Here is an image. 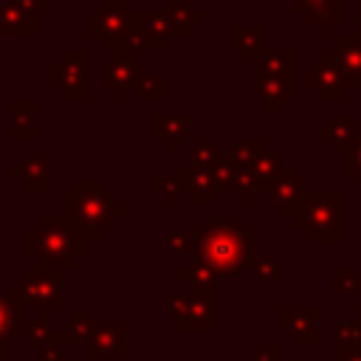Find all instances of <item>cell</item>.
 <instances>
[{"mask_svg":"<svg viewBox=\"0 0 361 361\" xmlns=\"http://www.w3.org/2000/svg\"><path fill=\"white\" fill-rule=\"evenodd\" d=\"M195 259L209 265L217 279H237L257 262V234L234 214H209L195 228Z\"/></svg>","mask_w":361,"mask_h":361,"instance_id":"cell-1","label":"cell"},{"mask_svg":"<svg viewBox=\"0 0 361 361\" xmlns=\"http://www.w3.org/2000/svg\"><path fill=\"white\" fill-rule=\"evenodd\" d=\"M124 214H127V206L118 203L116 195L104 189L99 178H76L73 189L62 192V217L87 243H99L102 234L113 228L116 220Z\"/></svg>","mask_w":361,"mask_h":361,"instance_id":"cell-2","label":"cell"},{"mask_svg":"<svg viewBox=\"0 0 361 361\" xmlns=\"http://www.w3.org/2000/svg\"><path fill=\"white\" fill-rule=\"evenodd\" d=\"M90 243L65 220L39 214L31 228L23 231V254L37 257L42 265L51 268H73L82 254H87Z\"/></svg>","mask_w":361,"mask_h":361,"instance_id":"cell-3","label":"cell"},{"mask_svg":"<svg viewBox=\"0 0 361 361\" xmlns=\"http://www.w3.org/2000/svg\"><path fill=\"white\" fill-rule=\"evenodd\" d=\"M347 195L341 189H310L302 209L293 214V228L305 231L310 243H341Z\"/></svg>","mask_w":361,"mask_h":361,"instance_id":"cell-4","label":"cell"},{"mask_svg":"<svg viewBox=\"0 0 361 361\" xmlns=\"http://www.w3.org/2000/svg\"><path fill=\"white\" fill-rule=\"evenodd\" d=\"M293 71H296V54L290 48H279L271 51L257 68H254V87L257 96L262 99L265 110L271 116H276L282 110V104L293 102L296 96V82H293Z\"/></svg>","mask_w":361,"mask_h":361,"instance_id":"cell-5","label":"cell"},{"mask_svg":"<svg viewBox=\"0 0 361 361\" xmlns=\"http://www.w3.org/2000/svg\"><path fill=\"white\" fill-rule=\"evenodd\" d=\"M8 293L14 296L17 305L23 307H34L37 316H48V310L59 307L65 299V288H62V268H51V265H28L23 271L20 279L11 282Z\"/></svg>","mask_w":361,"mask_h":361,"instance_id":"cell-6","label":"cell"},{"mask_svg":"<svg viewBox=\"0 0 361 361\" xmlns=\"http://www.w3.org/2000/svg\"><path fill=\"white\" fill-rule=\"evenodd\" d=\"M169 39H172V34H169V23H166L164 11L161 8H138V11H130V28L116 51H130V54L164 51Z\"/></svg>","mask_w":361,"mask_h":361,"instance_id":"cell-7","label":"cell"},{"mask_svg":"<svg viewBox=\"0 0 361 361\" xmlns=\"http://www.w3.org/2000/svg\"><path fill=\"white\" fill-rule=\"evenodd\" d=\"M48 85L59 90L65 102H87V51L65 48L62 56L48 65Z\"/></svg>","mask_w":361,"mask_h":361,"instance_id":"cell-8","label":"cell"},{"mask_svg":"<svg viewBox=\"0 0 361 361\" xmlns=\"http://www.w3.org/2000/svg\"><path fill=\"white\" fill-rule=\"evenodd\" d=\"M130 28V8L127 0H102L99 8L87 14V34L104 51H116Z\"/></svg>","mask_w":361,"mask_h":361,"instance_id":"cell-9","label":"cell"},{"mask_svg":"<svg viewBox=\"0 0 361 361\" xmlns=\"http://www.w3.org/2000/svg\"><path fill=\"white\" fill-rule=\"evenodd\" d=\"M305 82H307L310 90L319 93L322 102H344L347 99V90H350L347 76L338 68V62L333 59V54H330L327 45L319 51V56L313 62L305 65Z\"/></svg>","mask_w":361,"mask_h":361,"instance_id":"cell-10","label":"cell"},{"mask_svg":"<svg viewBox=\"0 0 361 361\" xmlns=\"http://www.w3.org/2000/svg\"><path fill=\"white\" fill-rule=\"evenodd\" d=\"M141 79V68H138V54L130 51H116L113 59L99 65V85L104 90L113 93L116 102H124L130 90H135Z\"/></svg>","mask_w":361,"mask_h":361,"instance_id":"cell-11","label":"cell"},{"mask_svg":"<svg viewBox=\"0 0 361 361\" xmlns=\"http://www.w3.org/2000/svg\"><path fill=\"white\" fill-rule=\"evenodd\" d=\"M228 48L234 54H240V59L251 68H257L268 54V25L257 23V25H243V23H231L228 25Z\"/></svg>","mask_w":361,"mask_h":361,"instance_id":"cell-12","label":"cell"},{"mask_svg":"<svg viewBox=\"0 0 361 361\" xmlns=\"http://www.w3.org/2000/svg\"><path fill=\"white\" fill-rule=\"evenodd\" d=\"M307 192H310V189H307L305 178L296 175V166H293V164H285V166L279 169L276 183L271 186V200H274V206H276V212H279L282 217H290V220H293V214L302 209Z\"/></svg>","mask_w":361,"mask_h":361,"instance_id":"cell-13","label":"cell"},{"mask_svg":"<svg viewBox=\"0 0 361 361\" xmlns=\"http://www.w3.org/2000/svg\"><path fill=\"white\" fill-rule=\"evenodd\" d=\"M192 130V116L189 113H155L149 118V135L164 147V152L175 155L180 144L186 141Z\"/></svg>","mask_w":361,"mask_h":361,"instance_id":"cell-14","label":"cell"},{"mask_svg":"<svg viewBox=\"0 0 361 361\" xmlns=\"http://www.w3.org/2000/svg\"><path fill=\"white\" fill-rule=\"evenodd\" d=\"M124 330H127V322L124 319H118V322H99L96 319L93 336L85 344L87 353L93 358H121L127 353V347H124Z\"/></svg>","mask_w":361,"mask_h":361,"instance_id":"cell-15","label":"cell"},{"mask_svg":"<svg viewBox=\"0 0 361 361\" xmlns=\"http://www.w3.org/2000/svg\"><path fill=\"white\" fill-rule=\"evenodd\" d=\"M8 175L17 178L25 192H48L51 189V155L34 152V155L23 158L20 164H11Z\"/></svg>","mask_w":361,"mask_h":361,"instance_id":"cell-16","label":"cell"},{"mask_svg":"<svg viewBox=\"0 0 361 361\" xmlns=\"http://www.w3.org/2000/svg\"><path fill=\"white\" fill-rule=\"evenodd\" d=\"M39 34V17L25 11L17 0H0V37L34 39Z\"/></svg>","mask_w":361,"mask_h":361,"instance_id":"cell-17","label":"cell"},{"mask_svg":"<svg viewBox=\"0 0 361 361\" xmlns=\"http://www.w3.org/2000/svg\"><path fill=\"white\" fill-rule=\"evenodd\" d=\"M327 48H330L333 59L338 62V68L344 71L347 85L358 87V82H361V25L355 28L353 37H333Z\"/></svg>","mask_w":361,"mask_h":361,"instance_id":"cell-18","label":"cell"},{"mask_svg":"<svg viewBox=\"0 0 361 361\" xmlns=\"http://www.w3.org/2000/svg\"><path fill=\"white\" fill-rule=\"evenodd\" d=\"M175 178L180 180L183 192L189 195V200L195 206H209V203L217 200V192L220 189H217V183H214V178H212L209 169H197L192 164H180Z\"/></svg>","mask_w":361,"mask_h":361,"instance_id":"cell-19","label":"cell"},{"mask_svg":"<svg viewBox=\"0 0 361 361\" xmlns=\"http://www.w3.org/2000/svg\"><path fill=\"white\" fill-rule=\"evenodd\" d=\"M358 127H361V121L355 113H336V116H330V121L319 124V138L327 141L336 155H347Z\"/></svg>","mask_w":361,"mask_h":361,"instance_id":"cell-20","label":"cell"},{"mask_svg":"<svg viewBox=\"0 0 361 361\" xmlns=\"http://www.w3.org/2000/svg\"><path fill=\"white\" fill-rule=\"evenodd\" d=\"M178 330H214L217 324V307H214V293H189L183 316L175 322Z\"/></svg>","mask_w":361,"mask_h":361,"instance_id":"cell-21","label":"cell"},{"mask_svg":"<svg viewBox=\"0 0 361 361\" xmlns=\"http://www.w3.org/2000/svg\"><path fill=\"white\" fill-rule=\"evenodd\" d=\"M161 11H164V17L169 23L172 39H186L195 25L206 23V14L200 8H195L192 3H186V0H164Z\"/></svg>","mask_w":361,"mask_h":361,"instance_id":"cell-22","label":"cell"},{"mask_svg":"<svg viewBox=\"0 0 361 361\" xmlns=\"http://www.w3.org/2000/svg\"><path fill=\"white\" fill-rule=\"evenodd\" d=\"M316 319H319V307H307V310L282 307L279 310V324L285 333H293L296 344H319Z\"/></svg>","mask_w":361,"mask_h":361,"instance_id":"cell-23","label":"cell"},{"mask_svg":"<svg viewBox=\"0 0 361 361\" xmlns=\"http://www.w3.org/2000/svg\"><path fill=\"white\" fill-rule=\"evenodd\" d=\"M8 113H11V127H8V135L14 141H34L39 135V127H37V113H39V102L37 99H14L8 104Z\"/></svg>","mask_w":361,"mask_h":361,"instance_id":"cell-24","label":"cell"},{"mask_svg":"<svg viewBox=\"0 0 361 361\" xmlns=\"http://www.w3.org/2000/svg\"><path fill=\"white\" fill-rule=\"evenodd\" d=\"M268 152H271L268 138H240V141H234V144L226 149L228 161H231L240 172H251V169L257 166V161L265 158Z\"/></svg>","mask_w":361,"mask_h":361,"instance_id":"cell-25","label":"cell"},{"mask_svg":"<svg viewBox=\"0 0 361 361\" xmlns=\"http://www.w3.org/2000/svg\"><path fill=\"white\" fill-rule=\"evenodd\" d=\"M93 327H96V319H90L85 307H76V313L62 322V330H56V341L73 344V347L76 344H87L90 336H93Z\"/></svg>","mask_w":361,"mask_h":361,"instance_id":"cell-26","label":"cell"},{"mask_svg":"<svg viewBox=\"0 0 361 361\" xmlns=\"http://www.w3.org/2000/svg\"><path fill=\"white\" fill-rule=\"evenodd\" d=\"M178 279L189 282V285H192V293H214V288H217V274H214L209 265L197 262V259H195L192 265L180 268V271H178Z\"/></svg>","mask_w":361,"mask_h":361,"instance_id":"cell-27","label":"cell"},{"mask_svg":"<svg viewBox=\"0 0 361 361\" xmlns=\"http://www.w3.org/2000/svg\"><path fill=\"white\" fill-rule=\"evenodd\" d=\"M14 330H25V307L17 305L11 293H0V338Z\"/></svg>","mask_w":361,"mask_h":361,"instance_id":"cell-28","label":"cell"},{"mask_svg":"<svg viewBox=\"0 0 361 361\" xmlns=\"http://www.w3.org/2000/svg\"><path fill=\"white\" fill-rule=\"evenodd\" d=\"M282 166H285V164H282V155L274 152V149H271L265 158H259L257 166L251 169V178H254V183H257V189H259V192H271V186L276 183Z\"/></svg>","mask_w":361,"mask_h":361,"instance_id":"cell-29","label":"cell"},{"mask_svg":"<svg viewBox=\"0 0 361 361\" xmlns=\"http://www.w3.org/2000/svg\"><path fill=\"white\" fill-rule=\"evenodd\" d=\"M25 338H28V344L37 347V350L51 347V344L56 341V333L51 330L48 316H37V313H34L31 319H25Z\"/></svg>","mask_w":361,"mask_h":361,"instance_id":"cell-30","label":"cell"},{"mask_svg":"<svg viewBox=\"0 0 361 361\" xmlns=\"http://www.w3.org/2000/svg\"><path fill=\"white\" fill-rule=\"evenodd\" d=\"M195 231L192 228H169L164 234V251L169 257H186V254H195Z\"/></svg>","mask_w":361,"mask_h":361,"instance_id":"cell-31","label":"cell"},{"mask_svg":"<svg viewBox=\"0 0 361 361\" xmlns=\"http://www.w3.org/2000/svg\"><path fill=\"white\" fill-rule=\"evenodd\" d=\"M138 102H164L166 99V76L164 73H141L135 85Z\"/></svg>","mask_w":361,"mask_h":361,"instance_id":"cell-32","label":"cell"},{"mask_svg":"<svg viewBox=\"0 0 361 361\" xmlns=\"http://www.w3.org/2000/svg\"><path fill=\"white\" fill-rule=\"evenodd\" d=\"M330 288L338 296H355L358 293V271L353 265H338L330 271Z\"/></svg>","mask_w":361,"mask_h":361,"instance_id":"cell-33","label":"cell"},{"mask_svg":"<svg viewBox=\"0 0 361 361\" xmlns=\"http://www.w3.org/2000/svg\"><path fill=\"white\" fill-rule=\"evenodd\" d=\"M209 172H212V178H214V183H217V189H220V192H237L240 169L228 161V155H226V152L217 158V164H214Z\"/></svg>","mask_w":361,"mask_h":361,"instance_id":"cell-34","label":"cell"},{"mask_svg":"<svg viewBox=\"0 0 361 361\" xmlns=\"http://www.w3.org/2000/svg\"><path fill=\"white\" fill-rule=\"evenodd\" d=\"M220 155H223V152H220L209 138H197V141L192 144V149H189V164L197 166V169H212Z\"/></svg>","mask_w":361,"mask_h":361,"instance_id":"cell-35","label":"cell"},{"mask_svg":"<svg viewBox=\"0 0 361 361\" xmlns=\"http://www.w3.org/2000/svg\"><path fill=\"white\" fill-rule=\"evenodd\" d=\"M361 344V322H333V347H358Z\"/></svg>","mask_w":361,"mask_h":361,"instance_id":"cell-36","label":"cell"},{"mask_svg":"<svg viewBox=\"0 0 361 361\" xmlns=\"http://www.w3.org/2000/svg\"><path fill=\"white\" fill-rule=\"evenodd\" d=\"M251 271H254V276H257L259 282H276V279L282 276V268H279V259H276L274 254H259Z\"/></svg>","mask_w":361,"mask_h":361,"instance_id":"cell-37","label":"cell"},{"mask_svg":"<svg viewBox=\"0 0 361 361\" xmlns=\"http://www.w3.org/2000/svg\"><path fill=\"white\" fill-rule=\"evenodd\" d=\"M149 186H152V192H158L164 197L166 206H175L180 200V192H183V186H180L178 178H152Z\"/></svg>","mask_w":361,"mask_h":361,"instance_id":"cell-38","label":"cell"},{"mask_svg":"<svg viewBox=\"0 0 361 361\" xmlns=\"http://www.w3.org/2000/svg\"><path fill=\"white\" fill-rule=\"evenodd\" d=\"M344 175L350 180H358L361 183V127H358V133L353 138V147L344 155Z\"/></svg>","mask_w":361,"mask_h":361,"instance_id":"cell-39","label":"cell"},{"mask_svg":"<svg viewBox=\"0 0 361 361\" xmlns=\"http://www.w3.org/2000/svg\"><path fill=\"white\" fill-rule=\"evenodd\" d=\"M257 192H259V189H257L251 172H240V178H237V195H240V200H243L245 206H251L254 197H257Z\"/></svg>","mask_w":361,"mask_h":361,"instance_id":"cell-40","label":"cell"},{"mask_svg":"<svg viewBox=\"0 0 361 361\" xmlns=\"http://www.w3.org/2000/svg\"><path fill=\"white\" fill-rule=\"evenodd\" d=\"M290 3H293V8H296V11H302V14L310 20V17H316V14H319L330 0H290Z\"/></svg>","mask_w":361,"mask_h":361,"instance_id":"cell-41","label":"cell"},{"mask_svg":"<svg viewBox=\"0 0 361 361\" xmlns=\"http://www.w3.org/2000/svg\"><path fill=\"white\" fill-rule=\"evenodd\" d=\"M333 361H361V344L358 347H336Z\"/></svg>","mask_w":361,"mask_h":361,"instance_id":"cell-42","label":"cell"},{"mask_svg":"<svg viewBox=\"0 0 361 361\" xmlns=\"http://www.w3.org/2000/svg\"><path fill=\"white\" fill-rule=\"evenodd\" d=\"M254 361H282V350H279L276 344H271V347H259V350L254 353Z\"/></svg>","mask_w":361,"mask_h":361,"instance_id":"cell-43","label":"cell"},{"mask_svg":"<svg viewBox=\"0 0 361 361\" xmlns=\"http://www.w3.org/2000/svg\"><path fill=\"white\" fill-rule=\"evenodd\" d=\"M25 11H31V14H45V11H51V0H17Z\"/></svg>","mask_w":361,"mask_h":361,"instance_id":"cell-44","label":"cell"},{"mask_svg":"<svg viewBox=\"0 0 361 361\" xmlns=\"http://www.w3.org/2000/svg\"><path fill=\"white\" fill-rule=\"evenodd\" d=\"M65 358V353L56 347V344H51V347H45V350H39V355H37V361H62Z\"/></svg>","mask_w":361,"mask_h":361,"instance_id":"cell-45","label":"cell"},{"mask_svg":"<svg viewBox=\"0 0 361 361\" xmlns=\"http://www.w3.org/2000/svg\"><path fill=\"white\" fill-rule=\"evenodd\" d=\"M11 355V344H8V338H0V361H6Z\"/></svg>","mask_w":361,"mask_h":361,"instance_id":"cell-46","label":"cell"},{"mask_svg":"<svg viewBox=\"0 0 361 361\" xmlns=\"http://www.w3.org/2000/svg\"><path fill=\"white\" fill-rule=\"evenodd\" d=\"M355 20H358V25H361V0L355 3Z\"/></svg>","mask_w":361,"mask_h":361,"instance_id":"cell-47","label":"cell"},{"mask_svg":"<svg viewBox=\"0 0 361 361\" xmlns=\"http://www.w3.org/2000/svg\"><path fill=\"white\" fill-rule=\"evenodd\" d=\"M288 361H305V358H302V355H293V358H288Z\"/></svg>","mask_w":361,"mask_h":361,"instance_id":"cell-48","label":"cell"},{"mask_svg":"<svg viewBox=\"0 0 361 361\" xmlns=\"http://www.w3.org/2000/svg\"><path fill=\"white\" fill-rule=\"evenodd\" d=\"M355 319H358V322H361V307H358V316H355Z\"/></svg>","mask_w":361,"mask_h":361,"instance_id":"cell-49","label":"cell"},{"mask_svg":"<svg viewBox=\"0 0 361 361\" xmlns=\"http://www.w3.org/2000/svg\"><path fill=\"white\" fill-rule=\"evenodd\" d=\"M358 87H361V82H358Z\"/></svg>","mask_w":361,"mask_h":361,"instance_id":"cell-50","label":"cell"},{"mask_svg":"<svg viewBox=\"0 0 361 361\" xmlns=\"http://www.w3.org/2000/svg\"><path fill=\"white\" fill-rule=\"evenodd\" d=\"M195 361H200V358H195Z\"/></svg>","mask_w":361,"mask_h":361,"instance_id":"cell-51","label":"cell"}]
</instances>
